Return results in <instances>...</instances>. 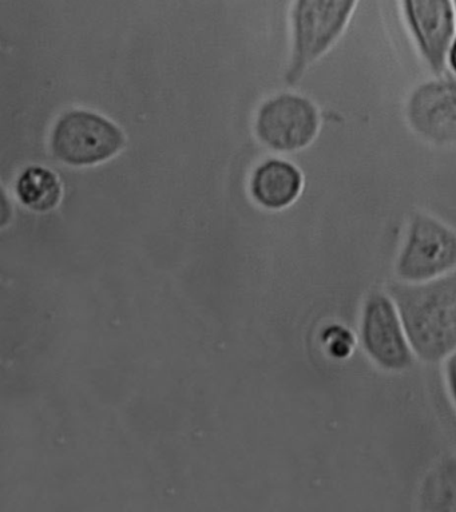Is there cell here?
I'll list each match as a JSON object with an SVG mask.
<instances>
[{
    "label": "cell",
    "instance_id": "6da1fadb",
    "mask_svg": "<svg viewBox=\"0 0 456 512\" xmlns=\"http://www.w3.org/2000/svg\"><path fill=\"white\" fill-rule=\"evenodd\" d=\"M412 351L439 361L456 349V271L426 283L391 288Z\"/></svg>",
    "mask_w": 456,
    "mask_h": 512
},
{
    "label": "cell",
    "instance_id": "7a4b0ae2",
    "mask_svg": "<svg viewBox=\"0 0 456 512\" xmlns=\"http://www.w3.org/2000/svg\"><path fill=\"white\" fill-rule=\"evenodd\" d=\"M359 0H293L291 59L285 78L299 82L309 67L335 47L350 25Z\"/></svg>",
    "mask_w": 456,
    "mask_h": 512
},
{
    "label": "cell",
    "instance_id": "3957f363",
    "mask_svg": "<svg viewBox=\"0 0 456 512\" xmlns=\"http://www.w3.org/2000/svg\"><path fill=\"white\" fill-rule=\"evenodd\" d=\"M51 150L63 164L91 166L116 156L125 145L120 127L86 110H71L58 119L51 133Z\"/></svg>",
    "mask_w": 456,
    "mask_h": 512
},
{
    "label": "cell",
    "instance_id": "277c9868",
    "mask_svg": "<svg viewBox=\"0 0 456 512\" xmlns=\"http://www.w3.org/2000/svg\"><path fill=\"white\" fill-rule=\"evenodd\" d=\"M456 269V233L438 218L415 214L400 250L396 273L407 283H426Z\"/></svg>",
    "mask_w": 456,
    "mask_h": 512
},
{
    "label": "cell",
    "instance_id": "5b68a950",
    "mask_svg": "<svg viewBox=\"0 0 456 512\" xmlns=\"http://www.w3.org/2000/svg\"><path fill=\"white\" fill-rule=\"evenodd\" d=\"M320 125L319 109L311 99L283 93L260 107L256 134L269 149L292 153L308 148L316 140Z\"/></svg>",
    "mask_w": 456,
    "mask_h": 512
},
{
    "label": "cell",
    "instance_id": "8992f818",
    "mask_svg": "<svg viewBox=\"0 0 456 512\" xmlns=\"http://www.w3.org/2000/svg\"><path fill=\"white\" fill-rule=\"evenodd\" d=\"M404 23L431 73L443 75L456 37L454 0H400Z\"/></svg>",
    "mask_w": 456,
    "mask_h": 512
},
{
    "label": "cell",
    "instance_id": "52a82bcc",
    "mask_svg": "<svg viewBox=\"0 0 456 512\" xmlns=\"http://www.w3.org/2000/svg\"><path fill=\"white\" fill-rule=\"evenodd\" d=\"M406 119L412 132L436 146H456V79L436 75L411 91Z\"/></svg>",
    "mask_w": 456,
    "mask_h": 512
},
{
    "label": "cell",
    "instance_id": "ba28073f",
    "mask_svg": "<svg viewBox=\"0 0 456 512\" xmlns=\"http://www.w3.org/2000/svg\"><path fill=\"white\" fill-rule=\"evenodd\" d=\"M362 341L368 356L388 371H403L414 360L398 308L382 293L368 297L363 312Z\"/></svg>",
    "mask_w": 456,
    "mask_h": 512
},
{
    "label": "cell",
    "instance_id": "9c48e42d",
    "mask_svg": "<svg viewBox=\"0 0 456 512\" xmlns=\"http://www.w3.org/2000/svg\"><path fill=\"white\" fill-rule=\"evenodd\" d=\"M304 178L291 162L268 160L253 172L251 193L257 204L265 209L288 208L299 198Z\"/></svg>",
    "mask_w": 456,
    "mask_h": 512
},
{
    "label": "cell",
    "instance_id": "30bf717a",
    "mask_svg": "<svg viewBox=\"0 0 456 512\" xmlns=\"http://www.w3.org/2000/svg\"><path fill=\"white\" fill-rule=\"evenodd\" d=\"M19 201L35 212H47L59 204L62 186L51 170L41 166H31L19 176L17 181Z\"/></svg>",
    "mask_w": 456,
    "mask_h": 512
},
{
    "label": "cell",
    "instance_id": "8fae6325",
    "mask_svg": "<svg viewBox=\"0 0 456 512\" xmlns=\"http://www.w3.org/2000/svg\"><path fill=\"white\" fill-rule=\"evenodd\" d=\"M424 510L456 511V458L440 464L426 480L422 492Z\"/></svg>",
    "mask_w": 456,
    "mask_h": 512
},
{
    "label": "cell",
    "instance_id": "7c38bea8",
    "mask_svg": "<svg viewBox=\"0 0 456 512\" xmlns=\"http://www.w3.org/2000/svg\"><path fill=\"white\" fill-rule=\"evenodd\" d=\"M321 344L332 359L344 360L354 352L356 339L344 325L331 324L321 333Z\"/></svg>",
    "mask_w": 456,
    "mask_h": 512
},
{
    "label": "cell",
    "instance_id": "4fadbf2b",
    "mask_svg": "<svg viewBox=\"0 0 456 512\" xmlns=\"http://www.w3.org/2000/svg\"><path fill=\"white\" fill-rule=\"evenodd\" d=\"M447 383L456 404V353H452L446 365Z\"/></svg>",
    "mask_w": 456,
    "mask_h": 512
},
{
    "label": "cell",
    "instance_id": "5bb4252c",
    "mask_svg": "<svg viewBox=\"0 0 456 512\" xmlns=\"http://www.w3.org/2000/svg\"><path fill=\"white\" fill-rule=\"evenodd\" d=\"M448 63H450L451 69L456 74V37L452 42L450 53H448Z\"/></svg>",
    "mask_w": 456,
    "mask_h": 512
},
{
    "label": "cell",
    "instance_id": "9a60e30c",
    "mask_svg": "<svg viewBox=\"0 0 456 512\" xmlns=\"http://www.w3.org/2000/svg\"><path fill=\"white\" fill-rule=\"evenodd\" d=\"M454 6H455V11H456V0H454Z\"/></svg>",
    "mask_w": 456,
    "mask_h": 512
}]
</instances>
